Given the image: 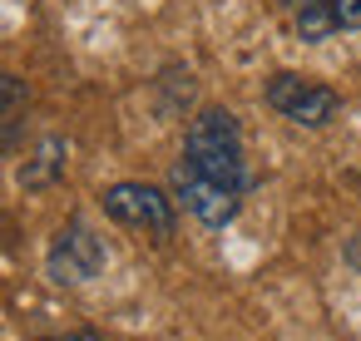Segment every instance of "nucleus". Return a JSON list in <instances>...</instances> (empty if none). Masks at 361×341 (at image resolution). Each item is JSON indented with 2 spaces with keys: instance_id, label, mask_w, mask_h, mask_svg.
I'll use <instances>...</instances> for the list:
<instances>
[{
  "instance_id": "1",
  "label": "nucleus",
  "mask_w": 361,
  "mask_h": 341,
  "mask_svg": "<svg viewBox=\"0 0 361 341\" xmlns=\"http://www.w3.org/2000/svg\"><path fill=\"white\" fill-rule=\"evenodd\" d=\"M183 168L208 178V183H223V188H238L247 193L252 178H247V159H243V129L238 119L223 109V104H208L188 119V134H183Z\"/></svg>"
},
{
  "instance_id": "2",
  "label": "nucleus",
  "mask_w": 361,
  "mask_h": 341,
  "mask_svg": "<svg viewBox=\"0 0 361 341\" xmlns=\"http://www.w3.org/2000/svg\"><path fill=\"white\" fill-rule=\"evenodd\" d=\"M262 99H267L282 119H292V124H302V129H326V124L341 114V94H336L331 85L307 80V75H292V70H277V75L267 80V89H262Z\"/></svg>"
},
{
  "instance_id": "3",
  "label": "nucleus",
  "mask_w": 361,
  "mask_h": 341,
  "mask_svg": "<svg viewBox=\"0 0 361 341\" xmlns=\"http://www.w3.org/2000/svg\"><path fill=\"white\" fill-rule=\"evenodd\" d=\"M104 213L119 223V228H134V232H149V237H173V198L164 193V188H154V183H139V178H129V183H114V188H104Z\"/></svg>"
},
{
  "instance_id": "4",
  "label": "nucleus",
  "mask_w": 361,
  "mask_h": 341,
  "mask_svg": "<svg viewBox=\"0 0 361 341\" xmlns=\"http://www.w3.org/2000/svg\"><path fill=\"white\" fill-rule=\"evenodd\" d=\"M99 267H104V242L90 232V223L70 218V223L55 232L50 252H45V272H50V282H60V287H75V282H90V277H99Z\"/></svg>"
},
{
  "instance_id": "5",
  "label": "nucleus",
  "mask_w": 361,
  "mask_h": 341,
  "mask_svg": "<svg viewBox=\"0 0 361 341\" xmlns=\"http://www.w3.org/2000/svg\"><path fill=\"white\" fill-rule=\"evenodd\" d=\"M243 198H247V193L223 188V183H208V178L188 173L183 163L173 168V203H183L203 228H228V223L243 213Z\"/></svg>"
},
{
  "instance_id": "6",
  "label": "nucleus",
  "mask_w": 361,
  "mask_h": 341,
  "mask_svg": "<svg viewBox=\"0 0 361 341\" xmlns=\"http://www.w3.org/2000/svg\"><path fill=\"white\" fill-rule=\"evenodd\" d=\"M25 114H30V85L16 80V75H0V159L20 149Z\"/></svg>"
},
{
  "instance_id": "7",
  "label": "nucleus",
  "mask_w": 361,
  "mask_h": 341,
  "mask_svg": "<svg viewBox=\"0 0 361 341\" xmlns=\"http://www.w3.org/2000/svg\"><path fill=\"white\" fill-rule=\"evenodd\" d=\"M282 16L292 25V35L302 45H322L336 35V11H331V0H282Z\"/></svg>"
},
{
  "instance_id": "8",
  "label": "nucleus",
  "mask_w": 361,
  "mask_h": 341,
  "mask_svg": "<svg viewBox=\"0 0 361 341\" xmlns=\"http://www.w3.org/2000/svg\"><path fill=\"white\" fill-rule=\"evenodd\" d=\"M65 139H40V149H35V159H25V168H20V188H30V193H40V188H50L60 173H65Z\"/></svg>"
},
{
  "instance_id": "9",
  "label": "nucleus",
  "mask_w": 361,
  "mask_h": 341,
  "mask_svg": "<svg viewBox=\"0 0 361 341\" xmlns=\"http://www.w3.org/2000/svg\"><path fill=\"white\" fill-rule=\"evenodd\" d=\"M336 30H361V0H331Z\"/></svg>"
},
{
  "instance_id": "10",
  "label": "nucleus",
  "mask_w": 361,
  "mask_h": 341,
  "mask_svg": "<svg viewBox=\"0 0 361 341\" xmlns=\"http://www.w3.org/2000/svg\"><path fill=\"white\" fill-rule=\"evenodd\" d=\"M65 341H104V331H94V326H80V331H70Z\"/></svg>"
},
{
  "instance_id": "11",
  "label": "nucleus",
  "mask_w": 361,
  "mask_h": 341,
  "mask_svg": "<svg viewBox=\"0 0 361 341\" xmlns=\"http://www.w3.org/2000/svg\"><path fill=\"white\" fill-rule=\"evenodd\" d=\"M346 257H351V262H356V267H361V232H356V237H351V247H346Z\"/></svg>"
},
{
  "instance_id": "12",
  "label": "nucleus",
  "mask_w": 361,
  "mask_h": 341,
  "mask_svg": "<svg viewBox=\"0 0 361 341\" xmlns=\"http://www.w3.org/2000/svg\"><path fill=\"white\" fill-rule=\"evenodd\" d=\"M40 341H65V336H40Z\"/></svg>"
}]
</instances>
